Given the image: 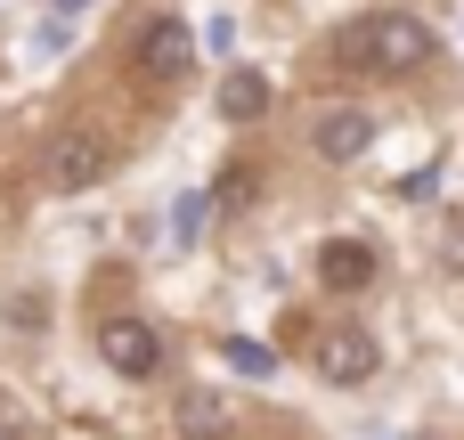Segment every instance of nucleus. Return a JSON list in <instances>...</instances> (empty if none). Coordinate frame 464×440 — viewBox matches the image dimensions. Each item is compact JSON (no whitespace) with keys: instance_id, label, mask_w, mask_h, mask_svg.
Masks as SVG:
<instances>
[{"instance_id":"obj_1","label":"nucleus","mask_w":464,"mask_h":440,"mask_svg":"<svg viewBox=\"0 0 464 440\" xmlns=\"http://www.w3.org/2000/svg\"><path fill=\"white\" fill-rule=\"evenodd\" d=\"M334 57L343 65H359V73H424L432 65V24L424 16H408V8H375V16H359L343 41H334Z\"/></svg>"},{"instance_id":"obj_2","label":"nucleus","mask_w":464,"mask_h":440,"mask_svg":"<svg viewBox=\"0 0 464 440\" xmlns=\"http://www.w3.org/2000/svg\"><path fill=\"white\" fill-rule=\"evenodd\" d=\"M106 163H114V147H106L98 131H57V139H49V155H41V180L73 196V188H98V180H106Z\"/></svg>"},{"instance_id":"obj_3","label":"nucleus","mask_w":464,"mask_h":440,"mask_svg":"<svg viewBox=\"0 0 464 440\" xmlns=\"http://www.w3.org/2000/svg\"><path fill=\"white\" fill-rule=\"evenodd\" d=\"M310 359H318V376H326V384H343V392H351V384H367V376L383 367V351H375V335H367V327H318V335H310Z\"/></svg>"},{"instance_id":"obj_4","label":"nucleus","mask_w":464,"mask_h":440,"mask_svg":"<svg viewBox=\"0 0 464 440\" xmlns=\"http://www.w3.org/2000/svg\"><path fill=\"white\" fill-rule=\"evenodd\" d=\"M98 359H106L114 376H130V384H139V376H155V367H163V335H155L147 318H106V327H98Z\"/></svg>"},{"instance_id":"obj_5","label":"nucleus","mask_w":464,"mask_h":440,"mask_svg":"<svg viewBox=\"0 0 464 440\" xmlns=\"http://www.w3.org/2000/svg\"><path fill=\"white\" fill-rule=\"evenodd\" d=\"M188 65H196V33H188L179 16H155V24L139 33V73H147V82H179Z\"/></svg>"},{"instance_id":"obj_6","label":"nucleus","mask_w":464,"mask_h":440,"mask_svg":"<svg viewBox=\"0 0 464 440\" xmlns=\"http://www.w3.org/2000/svg\"><path fill=\"white\" fill-rule=\"evenodd\" d=\"M318 286H326V294H367V286H375V245L326 237V245H318Z\"/></svg>"},{"instance_id":"obj_7","label":"nucleus","mask_w":464,"mask_h":440,"mask_svg":"<svg viewBox=\"0 0 464 440\" xmlns=\"http://www.w3.org/2000/svg\"><path fill=\"white\" fill-rule=\"evenodd\" d=\"M318 155L326 163H359L367 147H375V114H359V106H334V114H318Z\"/></svg>"},{"instance_id":"obj_8","label":"nucleus","mask_w":464,"mask_h":440,"mask_svg":"<svg viewBox=\"0 0 464 440\" xmlns=\"http://www.w3.org/2000/svg\"><path fill=\"white\" fill-rule=\"evenodd\" d=\"M261 114H269V82L237 65V73L220 82V122H261Z\"/></svg>"},{"instance_id":"obj_9","label":"nucleus","mask_w":464,"mask_h":440,"mask_svg":"<svg viewBox=\"0 0 464 440\" xmlns=\"http://www.w3.org/2000/svg\"><path fill=\"white\" fill-rule=\"evenodd\" d=\"M179 433L188 440H228V400L220 392H188L179 400Z\"/></svg>"},{"instance_id":"obj_10","label":"nucleus","mask_w":464,"mask_h":440,"mask_svg":"<svg viewBox=\"0 0 464 440\" xmlns=\"http://www.w3.org/2000/svg\"><path fill=\"white\" fill-rule=\"evenodd\" d=\"M440 269L464 278V212H449V229H440Z\"/></svg>"},{"instance_id":"obj_11","label":"nucleus","mask_w":464,"mask_h":440,"mask_svg":"<svg viewBox=\"0 0 464 440\" xmlns=\"http://www.w3.org/2000/svg\"><path fill=\"white\" fill-rule=\"evenodd\" d=\"M228 367H237V376H269V367H277V359H269V351H261V343H228Z\"/></svg>"},{"instance_id":"obj_12","label":"nucleus","mask_w":464,"mask_h":440,"mask_svg":"<svg viewBox=\"0 0 464 440\" xmlns=\"http://www.w3.org/2000/svg\"><path fill=\"white\" fill-rule=\"evenodd\" d=\"M245 196H253V171H228V180L212 188V204H228V212H245Z\"/></svg>"},{"instance_id":"obj_13","label":"nucleus","mask_w":464,"mask_h":440,"mask_svg":"<svg viewBox=\"0 0 464 440\" xmlns=\"http://www.w3.org/2000/svg\"><path fill=\"white\" fill-rule=\"evenodd\" d=\"M0 440H24V425H16V416H8V408H0Z\"/></svg>"},{"instance_id":"obj_14","label":"nucleus","mask_w":464,"mask_h":440,"mask_svg":"<svg viewBox=\"0 0 464 440\" xmlns=\"http://www.w3.org/2000/svg\"><path fill=\"white\" fill-rule=\"evenodd\" d=\"M57 8H82V0H57Z\"/></svg>"}]
</instances>
